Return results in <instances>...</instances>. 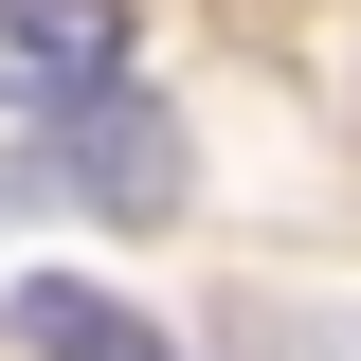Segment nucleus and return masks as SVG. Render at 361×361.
Returning <instances> with one entry per match:
<instances>
[{"mask_svg":"<svg viewBox=\"0 0 361 361\" xmlns=\"http://www.w3.org/2000/svg\"><path fill=\"white\" fill-rule=\"evenodd\" d=\"M307 361H361V325H325V343H307Z\"/></svg>","mask_w":361,"mask_h":361,"instance_id":"20e7f679","label":"nucleus"},{"mask_svg":"<svg viewBox=\"0 0 361 361\" xmlns=\"http://www.w3.org/2000/svg\"><path fill=\"white\" fill-rule=\"evenodd\" d=\"M18 343H37V361H180L163 325H145V307H109L90 271H37V289H18Z\"/></svg>","mask_w":361,"mask_h":361,"instance_id":"f03ea898","label":"nucleus"},{"mask_svg":"<svg viewBox=\"0 0 361 361\" xmlns=\"http://www.w3.org/2000/svg\"><path fill=\"white\" fill-rule=\"evenodd\" d=\"M127 73V0H0V90L18 109H90Z\"/></svg>","mask_w":361,"mask_h":361,"instance_id":"f257e3e1","label":"nucleus"},{"mask_svg":"<svg viewBox=\"0 0 361 361\" xmlns=\"http://www.w3.org/2000/svg\"><path fill=\"white\" fill-rule=\"evenodd\" d=\"M54 180H90L109 217H163V199H180V145H163V127H127V109L90 90V127L54 145Z\"/></svg>","mask_w":361,"mask_h":361,"instance_id":"7ed1b4c3","label":"nucleus"}]
</instances>
